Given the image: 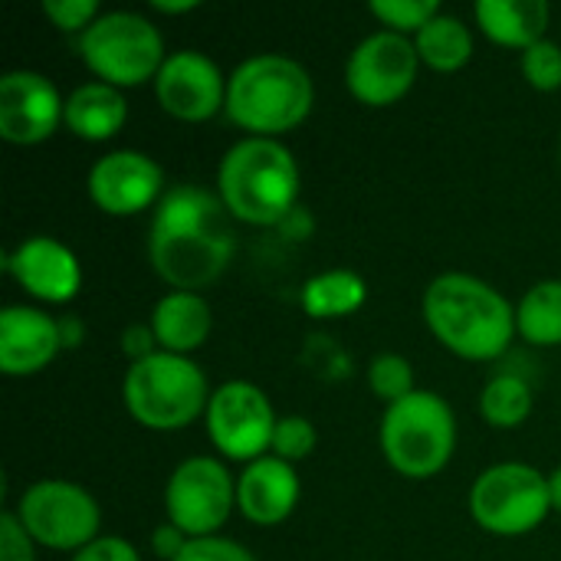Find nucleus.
I'll use <instances>...</instances> for the list:
<instances>
[{"label": "nucleus", "mask_w": 561, "mask_h": 561, "mask_svg": "<svg viewBox=\"0 0 561 561\" xmlns=\"http://www.w3.org/2000/svg\"><path fill=\"white\" fill-rule=\"evenodd\" d=\"M424 322L431 335L463 362H496L519 335L510 299L470 273H444L427 286Z\"/></svg>", "instance_id": "obj_1"}, {"label": "nucleus", "mask_w": 561, "mask_h": 561, "mask_svg": "<svg viewBox=\"0 0 561 561\" xmlns=\"http://www.w3.org/2000/svg\"><path fill=\"white\" fill-rule=\"evenodd\" d=\"M302 174L279 138H240L217 168V197L250 227H283L299 210Z\"/></svg>", "instance_id": "obj_2"}, {"label": "nucleus", "mask_w": 561, "mask_h": 561, "mask_svg": "<svg viewBox=\"0 0 561 561\" xmlns=\"http://www.w3.org/2000/svg\"><path fill=\"white\" fill-rule=\"evenodd\" d=\"M316 105V82L302 62L283 53L243 59L227 76V118L253 138H279L299 128Z\"/></svg>", "instance_id": "obj_3"}, {"label": "nucleus", "mask_w": 561, "mask_h": 561, "mask_svg": "<svg viewBox=\"0 0 561 561\" xmlns=\"http://www.w3.org/2000/svg\"><path fill=\"white\" fill-rule=\"evenodd\" d=\"M207 375L187 355L158 352L138 365H128L122 378V404L148 431L174 434L207 414L210 404Z\"/></svg>", "instance_id": "obj_4"}, {"label": "nucleus", "mask_w": 561, "mask_h": 561, "mask_svg": "<svg viewBox=\"0 0 561 561\" xmlns=\"http://www.w3.org/2000/svg\"><path fill=\"white\" fill-rule=\"evenodd\" d=\"M378 444L398 477L434 480L457 450L454 408L440 394L417 388L411 398L385 408Z\"/></svg>", "instance_id": "obj_5"}, {"label": "nucleus", "mask_w": 561, "mask_h": 561, "mask_svg": "<svg viewBox=\"0 0 561 561\" xmlns=\"http://www.w3.org/2000/svg\"><path fill=\"white\" fill-rule=\"evenodd\" d=\"M79 56L95 82L115 89H135L154 82L168 53L161 30L131 10H108L102 13L82 36Z\"/></svg>", "instance_id": "obj_6"}, {"label": "nucleus", "mask_w": 561, "mask_h": 561, "mask_svg": "<svg viewBox=\"0 0 561 561\" xmlns=\"http://www.w3.org/2000/svg\"><path fill=\"white\" fill-rule=\"evenodd\" d=\"M552 513L549 477L529 463H496L486 467L470 486L473 523L500 539H519L536 533Z\"/></svg>", "instance_id": "obj_7"}, {"label": "nucleus", "mask_w": 561, "mask_h": 561, "mask_svg": "<svg viewBox=\"0 0 561 561\" xmlns=\"http://www.w3.org/2000/svg\"><path fill=\"white\" fill-rule=\"evenodd\" d=\"M13 516L26 536L53 552H79L99 539L102 510L95 496L69 480H39L23 490Z\"/></svg>", "instance_id": "obj_8"}, {"label": "nucleus", "mask_w": 561, "mask_h": 561, "mask_svg": "<svg viewBox=\"0 0 561 561\" xmlns=\"http://www.w3.org/2000/svg\"><path fill=\"white\" fill-rule=\"evenodd\" d=\"M237 510V480L217 457H187L174 467L164 486L168 523L187 539L220 536Z\"/></svg>", "instance_id": "obj_9"}, {"label": "nucleus", "mask_w": 561, "mask_h": 561, "mask_svg": "<svg viewBox=\"0 0 561 561\" xmlns=\"http://www.w3.org/2000/svg\"><path fill=\"white\" fill-rule=\"evenodd\" d=\"M237 253V240L230 220L210 227H187V230H164L151 227L148 233V260L151 270L174 289V293H201L217 283Z\"/></svg>", "instance_id": "obj_10"}, {"label": "nucleus", "mask_w": 561, "mask_h": 561, "mask_svg": "<svg viewBox=\"0 0 561 561\" xmlns=\"http://www.w3.org/2000/svg\"><path fill=\"white\" fill-rule=\"evenodd\" d=\"M276 421L279 417L266 391L253 381H224L214 388L204 414V427L217 454L243 467L270 457Z\"/></svg>", "instance_id": "obj_11"}, {"label": "nucleus", "mask_w": 561, "mask_h": 561, "mask_svg": "<svg viewBox=\"0 0 561 561\" xmlns=\"http://www.w3.org/2000/svg\"><path fill=\"white\" fill-rule=\"evenodd\" d=\"M417 69L421 56L414 39L378 30L352 49L345 62V85L355 102L368 108H388L414 89Z\"/></svg>", "instance_id": "obj_12"}, {"label": "nucleus", "mask_w": 561, "mask_h": 561, "mask_svg": "<svg viewBox=\"0 0 561 561\" xmlns=\"http://www.w3.org/2000/svg\"><path fill=\"white\" fill-rule=\"evenodd\" d=\"M89 201L108 217H135L164 197L161 164L135 148H118L89 168Z\"/></svg>", "instance_id": "obj_13"}, {"label": "nucleus", "mask_w": 561, "mask_h": 561, "mask_svg": "<svg viewBox=\"0 0 561 561\" xmlns=\"http://www.w3.org/2000/svg\"><path fill=\"white\" fill-rule=\"evenodd\" d=\"M154 99L171 118L197 125L227 108V76L201 49H178L154 79Z\"/></svg>", "instance_id": "obj_14"}, {"label": "nucleus", "mask_w": 561, "mask_h": 561, "mask_svg": "<svg viewBox=\"0 0 561 561\" xmlns=\"http://www.w3.org/2000/svg\"><path fill=\"white\" fill-rule=\"evenodd\" d=\"M66 99L56 82L36 69H10L0 76V138L10 145H39L56 135Z\"/></svg>", "instance_id": "obj_15"}, {"label": "nucleus", "mask_w": 561, "mask_h": 561, "mask_svg": "<svg viewBox=\"0 0 561 561\" xmlns=\"http://www.w3.org/2000/svg\"><path fill=\"white\" fill-rule=\"evenodd\" d=\"M7 276L26 289L33 299L49 306H66L82 289V266L79 256L59 243L56 237H26L3 256Z\"/></svg>", "instance_id": "obj_16"}, {"label": "nucleus", "mask_w": 561, "mask_h": 561, "mask_svg": "<svg viewBox=\"0 0 561 561\" xmlns=\"http://www.w3.org/2000/svg\"><path fill=\"white\" fill-rule=\"evenodd\" d=\"M59 352V319L36 306H7L0 312V371L7 378L39 375Z\"/></svg>", "instance_id": "obj_17"}, {"label": "nucleus", "mask_w": 561, "mask_h": 561, "mask_svg": "<svg viewBox=\"0 0 561 561\" xmlns=\"http://www.w3.org/2000/svg\"><path fill=\"white\" fill-rule=\"evenodd\" d=\"M302 496V483L293 463L279 457H260L237 477V510L253 526L286 523Z\"/></svg>", "instance_id": "obj_18"}, {"label": "nucleus", "mask_w": 561, "mask_h": 561, "mask_svg": "<svg viewBox=\"0 0 561 561\" xmlns=\"http://www.w3.org/2000/svg\"><path fill=\"white\" fill-rule=\"evenodd\" d=\"M158 348L171 355H194L214 332V309L201 293H168L154 302L148 319Z\"/></svg>", "instance_id": "obj_19"}, {"label": "nucleus", "mask_w": 561, "mask_h": 561, "mask_svg": "<svg viewBox=\"0 0 561 561\" xmlns=\"http://www.w3.org/2000/svg\"><path fill=\"white\" fill-rule=\"evenodd\" d=\"M128 122V102L122 89L105 82H82L66 95V115L62 125L82 138V141H108L115 138Z\"/></svg>", "instance_id": "obj_20"}, {"label": "nucleus", "mask_w": 561, "mask_h": 561, "mask_svg": "<svg viewBox=\"0 0 561 561\" xmlns=\"http://www.w3.org/2000/svg\"><path fill=\"white\" fill-rule=\"evenodd\" d=\"M473 16L486 39L526 53L529 46L546 39L552 7L546 0H480L473 7Z\"/></svg>", "instance_id": "obj_21"}, {"label": "nucleus", "mask_w": 561, "mask_h": 561, "mask_svg": "<svg viewBox=\"0 0 561 561\" xmlns=\"http://www.w3.org/2000/svg\"><path fill=\"white\" fill-rule=\"evenodd\" d=\"M302 312L319 322L355 316L368 302V283L355 270H325L302 286Z\"/></svg>", "instance_id": "obj_22"}, {"label": "nucleus", "mask_w": 561, "mask_h": 561, "mask_svg": "<svg viewBox=\"0 0 561 561\" xmlns=\"http://www.w3.org/2000/svg\"><path fill=\"white\" fill-rule=\"evenodd\" d=\"M417 56L434 72H457L473 59V33L454 13H437L417 36Z\"/></svg>", "instance_id": "obj_23"}, {"label": "nucleus", "mask_w": 561, "mask_h": 561, "mask_svg": "<svg viewBox=\"0 0 561 561\" xmlns=\"http://www.w3.org/2000/svg\"><path fill=\"white\" fill-rule=\"evenodd\" d=\"M516 332L536 348L561 345V279L536 283L516 306Z\"/></svg>", "instance_id": "obj_24"}, {"label": "nucleus", "mask_w": 561, "mask_h": 561, "mask_svg": "<svg viewBox=\"0 0 561 561\" xmlns=\"http://www.w3.org/2000/svg\"><path fill=\"white\" fill-rule=\"evenodd\" d=\"M480 414L496 431L523 427L533 414V388L526 385V378L503 371L486 381V388L480 394Z\"/></svg>", "instance_id": "obj_25"}, {"label": "nucleus", "mask_w": 561, "mask_h": 561, "mask_svg": "<svg viewBox=\"0 0 561 561\" xmlns=\"http://www.w3.org/2000/svg\"><path fill=\"white\" fill-rule=\"evenodd\" d=\"M368 385L385 401V408H391V404H398V401H404V398H411L417 391L414 365L404 355L385 352L368 365Z\"/></svg>", "instance_id": "obj_26"}, {"label": "nucleus", "mask_w": 561, "mask_h": 561, "mask_svg": "<svg viewBox=\"0 0 561 561\" xmlns=\"http://www.w3.org/2000/svg\"><path fill=\"white\" fill-rule=\"evenodd\" d=\"M368 10L385 30L401 36H417L437 13H444L437 0H371Z\"/></svg>", "instance_id": "obj_27"}, {"label": "nucleus", "mask_w": 561, "mask_h": 561, "mask_svg": "<svg viewBox=\"0 0 561 561\" xmlns=\"http://www.w3.org/2000/svg\"><path fill=\"white\" fill-rule=\"evenodd\" d=\"M316 444H319V434H316L312 421L302 417V414H286V417L276 421L273 450L270 454L286 460V463H299V460H306L316 450Z\"/></svg>", "instance_id": "obj_28"}, {"label": "nucleus", "mask_w": 561, "mask_h": 561, "mask_svg": "<svg viewBox=\"0 0 561 561\" xmlns=\"http://www.w3.org/2000/svg\"><path fill=\"white\" fill-rule=\"evenodd\" d=\"M523 76L536 92L561 89V46L556 39H539L523 53Z\"/></svg>", "instance_id": "obj_29"}, {"label": "nucleus", "mask_w": 561, "mask_h": 561, "mask_svg": "<svg viewBox=\"0 0 561 561\" xmlns=\"http://www.w3.org/2000/svg\"><path fill=\"white\" fill-rule=\"evenodd\" d=\"M43 16L59 30V33H76L82 36L99 16V3L95 0H43Z\"/></svg>", "instance_id": "obj_30"}, {"label": "nucleus", "mask_w": 561, "mask_h": 561, "mask_svg": "<svg viewBox=\"0 0 561 561\" xmlns=\"http://www.w3.org/2000/svg\"><path fill=\"white\" fill-rule=\"evenodd\" d=\"M174 561H256V556L233 539L210 536V539H191Z\"/></svg>", "instance_id": "obj_31"}, {"label": "nucleus", "mask_w": 561, "mask_h": 561, "mask_svg": "<svg viewBox=\"0 0 561 561\" xmlns=\"http://www.w3.org/2000/svg\"><path fill=\"white\" fill-rule=\"evenodd\" d=\"M36 542L26 536L13 510L0 513V561H36Z\"/></svg>", "instance_id": "obj_32"}, {"label": "nucleus", "mask_w": 561, "mask_h": 561, "mask_svg": "<svg viewBox=\"0 0 561 561\" xmlns=\"http://www.w3.org/2000/svg\"><path fill=\"white\" fill-rule=\"evenodd\" d=\"M69 561H141L138 549L122 536H99L85 549H79Z\"/></svg>", "instance_id": "obj_33"}, {"label": "nucleus", "mask_w": 561, "mask_h": 561, "mask_svg": "<svg viewBox=\"0 0 561 561\" xmlns=\"http://www.w3.org/2000/svg\"><path fill=\"white\" fill-rule=\"evenodd\" d=\"M122 352H125L128 365H138V362L158 355L161 348H158V339H154L151 325H128L122 332Z\"/></svg>", "instance_id": "obj_34"}, {"label": "nucleus", "mask_w": 561, "mask_h": 561, "mask_svg": "<svg viewBox=\"0 0 561 561\" xmlns=\"http://www.w3.org/2000/svg\"><path fill=\"white\" fill-rule=\"evenodd\" d=\"M187 542H191V539H187L178 526H171V523H164V526H158V529L151 533V552L164 561L178 559V556L184 552Z\"/></svg>", "instance_id": "obj_35"}, {"label": "nucleus", "mask_w": 561, "mask_h": 561, "mask_svg": "<svg viewBox=\"0 0 561 561\" xmlns=\"http://www.w3.org/2000/svg\"><path fill=\"white\" fill-rule=\"evenodd\" d=\"M59 339H62V352H72L82 345L85 339V325L79 316H59Z\"/></svg>", "instance_id": "obj_36"}, {"label": "nucleus", "mask_w": 561, "mask_h": 561, "mask_svg": "<svg viewBox=\"0 0 561 561\" xmlns=\"http://www.w3.org/2000/svg\"><path fill=\"white\" fill-rule=\"evenodd\" d=\"M201 0H151V10L154 13H164V16H178V13H191L197 10Z\"/></svg>", "instance_id": "obj_37"}, {"label": "nucleus", "mask_w": 561, "mask_h": 561, "mask_svg": "<svg viewBox=\"0 0 561 561\" xmlns=\"http://www.w3.org/2000/svg\"><path fill=\"white\" fill-rule=\"evenodd\" d=\"M549 500H552V510L561 513V467L549 473Z\"/></svg>", "instance_id": "obj_38"}]
</instances>
